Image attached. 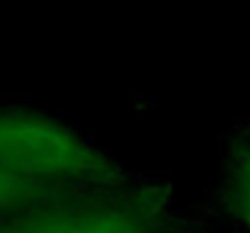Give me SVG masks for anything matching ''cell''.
Listing matches in <instances>:
<instances>
[{
  "mask_svg": "<svg viewBox=\"0 0 250 233\" xmlns=\"http://www.w3.org/2000/svg\"><path fill=\"white\" fill-rule=\"evenodd\" d=\"M34 190H37L34 185H29L0 168V216L5 212H12L20 204H24L34 194Z\"/></svg>",
  "mask_w": 250,
  "mask_h": 233,
  "instance_id": "4",
  "label": "cell"
},
{
  "mask_svg": "<svg viewBox=\"0 0 250 233\" xmlns=\"http://www.w3.org/2000/svg\"><path fill=\"white\" fill-rule=\"evenodd\" d=\"M0 233H148V229L124 212H66L42 214L10 224Z\"/></svg>",
  "mask_w": 250,
  "mask_h": 233,
  "instance_id": "2",
  "label": "cell"
},
{
  "mask_svg": "<svg viewBox=\"0 0 250 233\" xmlns=\"http://www.w3.org/2000/svg\"><path fill=\"white\" fill-rule=\"evenodd\" d=\"M229 202L243 233H250V141L238 148L229 172Z\"/></svg>",
  "mask_w": 250,
  "mask_h": 233,
  "instance_id": "3",
  "label": "cell"
},
{
  "mask_svg": "<svg viewBox=\"0 0 250 233\" xmlns=\"http://www.w3.org/2000/svg\"><path fill=\"white\" fill-rule=\"evenodd\" d=\"M0 168L37 182H97L109 172V160L66 124L24 112H0Z\"/></svg>",
  "mask_w": 250,
  "mask_h": 233,
  "instance_id": "1",
  "label": "cell"
}]
</instances>
